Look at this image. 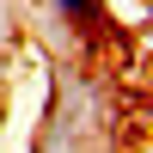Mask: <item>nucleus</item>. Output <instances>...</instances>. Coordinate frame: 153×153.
<instances>
[{
  "label": "nucleus",
  "mask_w": 153,
  "mask_h": 153,
  "mask_svg": "<svg viewBox=\"0 0 153 153\" xmlns=\"http://www.w3.org/2000/svg\"><path fill=\"white\" fill-rule=\"evenodd\" d=\"M49 12H55L68 31H98V25H104V0H49Z\"/></svg>",
  "instance_id": "obj_1"
},
{
  "label": "nucleus",
  "mask_w": 153,
  "mask_h": 153,
  "mask_svg": "<svg viewBox=\"0 0 153 153\" xmlns=\"http://www.w3.org/2000/svg\"><path fill=\"white\" fill-rule=\"evenodd\" d=\"M0 117H6V80H0Z\"/></svg>",
  "instance_id": "obj_2"
}]
</instances>
